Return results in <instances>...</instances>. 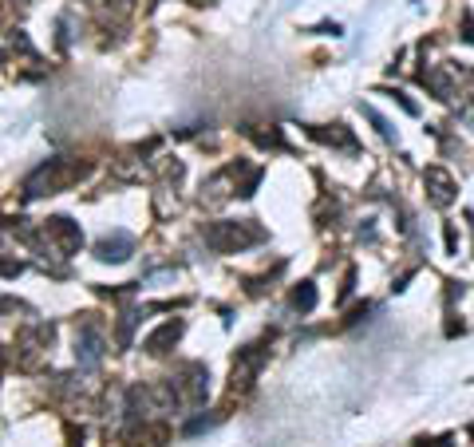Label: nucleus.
<instances>
[{
  "label": "nucleus",
  "instance_id": "obj_1",
  "mask_svg": "<svg viewBox=\"0 0 474 447\" xmlns=\"http://www.w3.org/2000/svg\"><path fill=\"white\" fill-rule=\"evenodd\" d=\"M91 171L87 163H76V159H51L44 163L40 171L28 179V198H40V194H56V190H68L71 182H79L84 174Z\"/></svg>",
  "mask_w": 474,
  "mask_h": 447
},
{
  "label": "nucleus",
  "instance_id": "obj_2",
  "mask_svg": "<svg viewBox=\"0 0 474 447\" xmlns=\"http://www.w3.org/2000/svg\"><path fill=\"white\" fill-rule=\"evenodd\" d=\"M206 246L218 253H237V250H249L257 241H265V230L253 222H213L202 230Z\"/></svg>",
  "mask_w": 474,
  "mask_h": 447
},
{
  "label": "nucleus",
  "instance_id": "obj_3",
  "mask_svg": "<svg viewBox=\"0 0 474 447\" xmlns=\"http://www.w3.org/2000/svg\"><path fill=\"white\" fill-rule=\"evenodd\" d=\"M44 241H48V250H59L68 258V253H76L84 246V233H79V226L71 218H48L44 222Z\"/></svg>",
  "mask_w": 474,
  "mask_h": 447
},
{
  "label": "nucleus",
  "instance_id": "obj_4",
  "mask_svg": "<svg viewBox=\"0 0 474 447\" xmlns=\"http://www.w3.org/2000/svg\"><path fill=\"white\" fill-rule=\"evenodd\" d=\"M423 186H427V202H431L435 210H447L450 202H455V179H450L447 166H427Z\"/></svg>",
  "mask_w": 474,
  "mask_h": 447
},
{
  "label": "nucleus",
  "instance_id": "obj_5",
  "mask_svg": "<svg viewBox=\"0 0 474 447\" xmlns=\"http://www.w3.org/2000/svg\"><path fill=\"white\" fill-rule=\"evenodd\" d=\"M131 250H135V238L123 233V230H115V233H107V238L95 246V258H99V261H115V266H118V261L131 258Z\"/></svg>",
  "mask_w": 474,
  "mask_h": 447
},
{
  "label": "nucleus",
  "instance_id": "obj_6",
  "mask_svg": "<svg viewBox=\"0 0 474 447\" xmlns=\"http://www.w3.org/2000/svg\"><path fill=\"white\" fill-rule=\"evenodd\" d=\"M76 361L84 364V368H95V364L103 361V336L95 333L91 325L79 328V336H76Z\"/></svg>",
  "mask_w": 474,
  "mask_h": 447
},
{
  "label": "nucleus",
  "instance_id": "obj_7",
  "mask_svg": "<svg viewBox=\"0 0 474 447\" xmlns=\"http://www.w3.org/2000/svg\"><path fill=\"white\" fill-rule=\"evenodd\" d=\"M178 336H182V321H166L162 328H154L151 336L143 341V348L146 353H154V356H162V353H170L178 344Z\"/></svg>",
  "mask_w": 474,
  "mask_h": 447
},
{
  "label": "nucleus",
  "instance_id": "obj_8",
  "mask_svg": "<svg viewBox=\"0 0 474 447\" xmlns=\"http://www.w3.org/2000/svg\"><path fill=\"white\" fill-rule=\"evenodd\" d=\"M261 361H265V348H261V344H253V353H246V356H241V364H233V384H229V392L253 384V376H257V368H261Z\"/></svg>",
  "mask_w": 474,
  "mask_h": 447
},
{
  "label": "nucleus",
  "instance_id": "obj_9",
  "mask_svg": "<svg viewBox=\"0 0 474 447\" xmlns=\"http://www.w3.org/2000/svg\"><path fill=\"white\" fill-rule=\"evenodd\" d=\"M419 84L427 87V91L435 95V99H443L447 104L450 95H455V84H450V71H443V68H431V71H419Z\"/></svg>",
  "mask_w": 474,
  "mask_h": 447
},
{
  "label": "nucleus",
  "instance_id": "obj_10",
  "mask_svg": "<svg viewBox=\"0 0 474 447\" xmlns=\"http://www.w3.org/2000/svg\"><path fill=\"white\" fill-rule=\"evenodd\" d=\"M313 139H321V143H332V146H340V151H356V139L348 135L340 123H336L332 131H316V127H313Z\"/></svg>",
  "mask_w": 474,
  "mask_h": 447
},
{
  "label": "nucleus",
  "instance_id": "obj_11",
  "mask_svg": "<svg viewBox=\"0 0 474 447\" xmlns=\"http://www.w3.org/2000/svg\"><path fill=\"white\" fill-rule=\"evenodd\" d=\"M293 305H296L301 313H313V309H316V285H313V281H301V285H296Z\"/></svg>",
  "mask_w": 474,
  "mask_h": 447
},
{
  "label": "nucleus",
  "instance_id": "obj_12",
  "mask_svg": "<svg viewBox=\"0 0 474 447\" xmlns=\"http://www.w3.org/2000/svg\"><path fill=\"white\" fill-rule=\"evenodd\" d=\"M364 115H368V119H372V123H375V127H380V135H383V139H388V143H395V131H391V127H388V119H383V115H375V111H372V107H364Z\"/></svg>",
  "mask_w": 474,
  "mask_h": 447
},
{
  "label": "nucleus",
  "instance_id": "obj_13",
  "mask_svg": "<svg viewBox=\"0 0 474 447\" xmlns=\"http://www.w3.org/2000/svg\"><path fill=\"white\" fill-rule=\"evenodd\" d=\"M443 246H447V253H458V230H455V222L443 226Z\"/></svg>",
  "mask_w": 474,
  "mask_h": 447
},
{
  "label": "nucleus",
  "instance_id": "obj_14",
  "mask_svg": "<svg viewBox=\"0 0 474 447\" xmlns=\"http://www.w3.org/2000/svg\"><path fill=\"white\" fill-rule=\"evenodd\" d=\"M388 95H391V99H395V104H399V107H403V111H407V115H419V104H411V99H407V95H403V91H388Z\"/></svg>",
  "mask_w": 474,
  "mask_h": 447
},
{
  "label": "nucleus",
  "instance_id": "obj_15",
  "mask_svg": "<svg viewBox=\"0 0 474 447\" xmlns=\"http://www.w3.org/2000/svg\"><path fill=\"white\" fill-rule=\"evenodd\" d=\"M463 40H466V44H474V16H470V9L463 12Z\"/></svg>",
  "mask_w": 474,
  "mask_h": 447
},
{
  "label": "nucleus",
  "instance_id": "obj_16",
  "mask_svg": "<svg viewBox=\"0 0 474 447\" xmlns=\"http://www.w3.org/2000/svg\"><path fill=\"white\" fill-rule=\"evenodd\" d=\"M352 285H356V273L348 269V273H344V285H340V301H344L348 293H352Z\"/></svg>",
  "mask_w": 474,
  "mask_h": 447
},
{
  "label": "nucleus",
  "instance_id": "obj_17",
  "mask_svg": "<svg viewBox=\"0 0 474 447\" xmlns=\"http://www.w3.org/2000/svg\"><path fill=\"white\" fill-rule=\"evenodd\" d=\"M466 222H470V230H474V210H470V214H466Z\"/></svg>",
  "mask_w": 474,
  "mask_h": 447
}]
</instances>
